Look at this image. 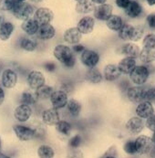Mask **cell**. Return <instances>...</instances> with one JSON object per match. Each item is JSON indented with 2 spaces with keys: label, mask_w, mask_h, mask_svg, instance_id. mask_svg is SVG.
I'll return each mask as SVG.
<instances>
[{
  "label": "cell",
  "mask_w": 155,
  "mask_h": 158,
  "mask_svg": "<svg viewBox=\"0 0 155 158\" xmlns=\"http://www.w3.org/2000/svg\"><path fill=\"white\" fill-rule=\"evenodd\" d=\"M53 55L56 60L65 68L73 69L76 66L77 59L70 47L63 44L57 45L53 49Z\"/></svg>",
  "instance_id": "cell-1"
},
{
  "label": "cell",
  "mask_w": 155,
  "mask_h": 158,
  "mask_svg": "<svg viewBox=\"0 0 155 158\" xmlns=\"http://www.w3.org/2000/svg\"><path fill=\"white\" fill-rule=\"evenodd\" d=\"M151 75L152 74L146 65H137L129 75V80L133 85L144 86L148 82Z\"/></svg>",
  "instance_id": "cell-2"
},
{
  "label": "cell",
  "mask_w": 155,
  "mask_h": 158,
  "mask_svg": "<svg viewBox=\"0 0 155 158\" xmlns=\"http://www.w3.org/2000/svg\"><path fill=\"white\" fill-rule=\"evenodd\" d=\"M12 14L15 18L20 20H27L28 19H31V16L35 14V8L32 5L27 2L17 3L13 9L11 10Z\"/></svg>",
  "instance_id": "cell-3"
},
{
  "label": "cell",
  "mask_w": 155,
  "mask_h": 158,
  "mask_svg": "<svg viewBox=\"0 0 155 158\" xmlns=\"http://www.w3.org/2000/svg\"><path fill=\"white\" fill-rule=\"evenodd\" d=\"M135 145L137 149V154L140 156H144L150 154L154 143L152 140V137L142 135H139L135 139Z\"/></svg>",
  "instance_id": "cell-4"
},
{
  "label": "cell",
  "mask_w": 155,
  "mask_h": 158,
  "mask_svg": "<svg viewBox=\"0 0 155 158\" xmlns=\"http://www.w3.org/2000/svg\"><path fill=\"white\" fill-rule=\"evenodd\" d=\"M100 55L97 51L93 49L86 48L80 54V61L82 65L87 69H92L97 67L100 62Z\"/></svg>",
  "instance_id": "cell-5"
},
{
  "label": "cell",
  "mask_w": 155,
  "mask_h": 158,
  "mask_svg": "<svg viewBox=\"0 0 155 158\" xmlns=\"http://www.w3.org/2000/svg\"><path fill=\"white\" fill-rule=\"evenodd\" d=\"M145 90H146L145 86H136V85L131 86L126 91L127 99L129 100L130 102L133 104H139L141 102H144Z\"/></svg>",
  "instance_id": "cell-6"
},
{
  "label": "cell",
  "mask_w": 155,
  "mask_h": 158,
  "mask_svg": "<svg viewBox=\"0 0 155 158\" xmlns=\"http://www.w3.org/2000/svg\"><path fill=\"white\" fill-rule=\"evenodd\" d=\"M145 127V123L143 119L134 116L131 117L125 123V128L127 132L132 135H140Z\"/></svg>",
  "instance_id": "cell-7"
},
{
  "label": "cell",
  "mask_w": 155,
  "mask_h": 158,
  "mask_svg": "<svg viewBox=\"0 0 155 158\" xmlns=\"http://www.w3.org/2000/svg\"><path fill=\"white\" fill-rule=\"evenodd\" d=\"M27 84L32 90H36L44 86L46 83L45 75L40 70H31L27 75Z\"/></svg>",
  "instance_id": "cell-8"
},
{
  "label": "cell",
  "mask_w": 155,
  "mask_h": 158,
  "mask_svg": "<svg viewBox=\"0 0 155 158\" xmlns=\"http://www.w3.org/2000/svg\"><path fill=\"white\" fill-rule=\"evenodd\" d=\"M68 94L61 90H55L49 99L52 107L57 110H61L65 108L68 102Z\"/></svg>",
  "instance_id": "cell-9"
},
{
  "label": "cell",
  "mask_w": 155,
  "mask_h": 158,
  "mask_svg": "<svg viewBox=\"0 0 155 158\" xmlns=\"http://www.w3.org/2000/svg\"><path fill=\"white\" fill-rule=\"evenodd\" d=\"M13 130L16 136L23 142H27L32 140L34 137H36V131L34 128L25 126L21 124H15L13 126Z\"/></svg>",
  "instance_id": "cell-10"
},
{
  "label": "cell",
  "mask_w": 155,
  "mask_h": 158,
  "mask_svg": "<svg viewBox=\"0 0 155 158\" xmlns=\"http://www.w3.org/2000/svg\"><path fill=\"white\" fill-rule=\"evenodd\" d=\"M41 118L44 124L48 126H56L61 120L59 110H57L53 107L44 110L41 114Z\"/></svg>",
  "instance_id": "cell-11"
},
{
  "label": "cell",
  "mask_w": 155,
  "mask_h": 158,
  "mask_svg": "<svg viewBox=\"0 0 155 158\" xmlns=\"http://www.w3.org/2000/svg\"><path fill=\"white\" fill-rule=\"evenodd\" d=\"M155 109L153 104L152 102H141V103L137 104L136 108H135V114L136 116L143 119V120H147L148 118H150L151 116H153L154 114Z\"/></svg>",
  "instance_id": "cell-12"
},
{
  "label": "cell",
  "mask_w": 155,
  "mask_h": 158,
  "mask_svg": "<svg viewBox=\"0 0 155 158\" xmlns=\"http://www.w3.org/2000/svg\"><path fill=\"white\" fill-rule=\"evenodd\" d=\"M34 19L39 24V26L50 24L54 19V13L51 9L47 7H39L36 10L34 14Z\"/></svg>",
  "instance_id": "cell-13"
},
{
  "label": "cell",
  "mask_w": 155,
  "mask_h": 158,
  "mask_svg": "<svg viewBox=\"0 0 155 158\" xmlns=\"http://www.w3.org/2000/svg\"><path fill=\"white\" fill-rule=\"evenodd\" d=\"M113 6L111 4H103L99 5L93 11L94 18L100 21H107L112 16Z\"/></svg>",
  "instance_id": "cell-14"
},
{
  "label": "cell",
  "mask_w": 155,
  "mask_h": 158,
  "mask_svg": "<svg viewBox=\"0 0 155 158\" xmlns=\"http://www.w3.org/2000/svg\"><path fill=\"white\" fill-rule=\"evenodd\" d=\"M1 81L6 89H13L18 82V75L13 69H6L2 72Z\"/></svg>",
  "instance_id": "cell-15"
},
{
  "label": "cell",
  "mask_w": 155,
  "mask_h": 158,
  "mask_svg": "<svg viewBox=\"0 0 155 158\" xmlns=\"http://www.w3.org/2000/svg\"><path fill=\"white\" fill-rule=\"evenodd\" d=\"M121 75L122 74L120 69L116 64L110 63V64L105 65V67L103 68V78L105 81L109 82H113V81H118Z\"/></svg>",
  "instance_id": "cell-16"
},
{
  "label": "cell",
  "mask_w": 155,
  "mask_h": 158,
  "mask_svg": "<svg viewBox=\"0 0 155 158\" xmlns=\"http://www.w3.org/2000/svg\"><path fill=\"white\" fill-rule=\"evenodd\" d=\"M64 41L70 44V45H76L80 44V42L82 40V34L79 31V29L76 27H69L67 28L63 34Z\"/></svg>",
  "instance_id": "cell-17"
},
{
  "label": "cell",
  "mask_w": 155,
  "mask_h": 158,
  "mask_svg": "<svg viewBox=\"0 0 155 158\" xmlns=\"http://www.w3.org/2000/svg\"><path fill=\"white\" fill-rule=\"evenodd\" d=\"M94 26H95L94 18L90 16H85L78 22L77 28L82 35H89L93 31Z\"/></svg>",
  "instance_id": "cell-18"
},
{
  "label": "cell",
  "mask_w": 155,
  "mask_h": 158,
  "mask_svg": "<svg viewBox=\"0 0 155 158\" xmlns=\"http://www.w3.org/2000/svg\"><path fill=\"white\" fill-rule=\"evenodd\" d=\"M117 65L122 75L129 76L133 72V69L137 67V61H136V59L130 58V57H124L119 61Z\"/></svg>",
  "instance_id": "cell-19"
},
{
  "label": "cell",
  "mask_w": 155,
  "mask_h": 158,
  "mask_svg": "<svg viewBox=\"0 0 155 158\" xmlns=\"http://www.w3.org/2000/svg\"><path fill=\"white\" fill-rule=\"evenodd\" d=\"M32 115V109L29 105L27 104H20L16 107L14 111V117L17 121L25 123L30 119Z\"/></svg>",
  "instance_id": "cell-20"
},
{
  "label": "cell",
  "mask_w": 155,
  "mask_h": 158,
  "mask_svg": "<svg viewBox=\"0 0 155 158\" xmlns=\"http://www.w3.org/2000/svg\"><path fill=\"white\" fill-rule=\"evenodd\" d=\"M56 29L51 24H47L39 26V28L37 32V37L42 40H48L55 37Z\"/></svg>",
  "instance_id": "cell-21"
},
{
  "label": "cell",
  "mask_w": 155,
  "mask_h": 158,
  "mask_svg": "<svg viewBox=\"0 0 155 158\" xmlns=\"http://www.w3.org/2000/svg\"><path fill=\"white\" fill-rule=\"evenodd\" d=\"M67 112L69 114L70 117L72 118H78L82 111V104L81 102L75 99V98H70L68 100V102L67 104Z\"/></svg>",
  "instance_id": "cell-22"
},
{
  "label": "cell",
  "mask_w": 155,
  "mask_h": 158,
  "mask_svg": "<svg viewBox=\"0 0 155 158\" xmlns=\"http://www.w3.org/2000/svg\"><path fill=\"white\" fill-rule=\"evenodd\" d=\"M120 50H121L120 51L121 54H123L125 57H130V58H133V59L139 58L140 53H141L140 47L135 43H133V42L124 44L121 47Z\"/></svg>",
  "instance_id": "cell-23"
},
{
  "label": "cell",
  "mask_w": 155,
  "mask_h": 158,
  "mask_svg": "<svg viewBox=\"0 0 155 158\" xmlns=\"http://www.w3.org/2000/svg\"><path fill=\"white\" fill-rule=\"evenodd\" d=\"M96 8L95 3L92 0H79L76 4V11L79 14H89Z\"/></svg>",
  "instance_id": "cell-24"
},
{
  "label": "cell",
  "mask_w": 155,
  "mask_h": 158,
  "mask_svg": "<svg viewBox=\"0 0 155 158\" xmlns=\"http://www.w3.org/2000/svg\"><path fill=\"white\" fill-rule=\"evenodd\" d=\"M139 59L143 64H153L155 62V48H142Z\"/></svg>",
  "instance_id": "cell-25"
},
{
  "label": "cell",
  "mask_w": 155,
  "mask_h": 158,
  "mask_svg": "<svg viewBox=\"0 0 155 158\" xmlns=\"http://www.w3.org/2000/svg\"><path fill=\"white\" fill-rule=\"evenodd\" d=\"M21 28L22 30L28 36H33L34 34H37L39 28V24L37 22L35 19H28L25 21H23L21 24Z\"/></svg>",
  "instance_id": "cell-26"
},
{
  "label": "cell",
  "mask_w": 155,
  "mask_h": 158,
  "mask_svg": "<svg viewBox=\"0 0 155 158\" xmlns=\"http://www.w3.org/2000/svg\"><path fill=\"white\" fill-rule=\"evenodd\" d=\"M125 14L131 19H137L142 14V6L138 1L133 0L125 9Z\"/></svg>",
  "instance_id": "cell-27"
},
{
  "label": "cell",
  "mask_w": 155,
  "mask_h": 158,
  "mask_svg": "<svg viewBox=\"0 0 155 158\" xmlns=\"http://www.w3.org/2000/svg\"><path fill=\"white\" fill-rule=\"evenodd\" d=\"M103 74L102 72L97 68L88 69L86 72V80L92 84H99L103 81Z\"/></svg>",
  "instance_id": "cell-28"
},
{
  "label": "cell",
  "mask_w": 155,
  "mask_h": 158,
  "mask_svg": "<svg viewBox=\"0 0 155 158\" xmlns=\"http://www.w3.org/2000/svg\"><path fill=\"white\" fill-rule=\"evenodd\" d=\"M15 29V27L12 23L5 22L0 26V40L3 41H6L9 40L11 37L13 31Z\"/></svg>",
  "instance_id": "cell-29"
},
{
  "label": "cell",
  "mask_w": 155,
  "mask_h": 158,
  "mask_svg": "<svg viewBox=\"0 0 155 158\" xmlns=\"http://www.w3.org/2000/svg\"><path fill=\"white\" fill-rule=\"evenodd\" d=\"M20 47H21V48H23L26 51L32 52L37 48L38 42L31 36H26V37L22 38L20 40Z\"/></svg>",
  "instance_id": "cell-30"
},
{
  "label": "cell",
  "mask_w": 155,
  "mask_h": 158,
  "mask_svg": "<svg viewBox=\"0 0 155 158\" xmlns=\"http://www.w3.org/2000/svg\"><path fill=\"white\" fill-rule=\"evenodd\" d=\"M123 24L124 23H123L121 17H120L118 15H112L111 18L106 21V25H107L109 29H111L112 31H118V32L121 28Z\"/></svg>",
  "instance_id": "cell-31"
},
{
  "label": "cell",
  "mask_w": 155,
  "mask_h": 158,
  "mask_svg": "<svg viewBox=\"0 0 155 158\" xmlns=\"http://www.w3.org/2000/svg\"><path fill=\"white\" fill-rule=\"evenodd\" d=\"M38 97L36 92L31 91V90H25L23 91L20 97V102L21 104H27V105H33L38 102Z\"/></svg>",
  "instance_id": "cell-32"
},
{
  "label": "cell",
  "mask_w": 155,
  "mask_h": 158,
  "mask_svg": "<svg viewBox=\"0 0 155 158\" xmlns=\"http://www.w3.org/2000/svg\"><path fill=\"white\" fill-rule=\"evenodd\" d=\"M133 30H134V26L131 25V24L124 23L123 26L121 27V28L119 30L118 36L122 40H131Z\"/></svg>",
  "instance_id": "cell-33"
},
{
  "label": "cell",
  "mask_w": 155,
  "mask_h": 158,
  "mask_svg": "<svg viewBox=\"0 0 155 158\" xmlns=\"http://www.w3.org/2000/svg\"><path fill=\"white\" fill-rule=\"evenodd\" d=\"M55 127H56V131L59 134L64 136H68L72 131V125L67 120H60L59 123Z\"/></svg>",
  "instance_id": "cell-34"
},
{
  "label": "cell",
  "mask_w": 155,
  "mask_h": 158,
  "mask_svg": "<svg viewBox=\"0 0 155 158\" xmlns=\"http://www.w3.org/2000/svg\"><path fill=\"white\" fill-rule=\"evenodd\" d=\"M54 88L50 85H46L40 87L39 89L35 90L36 94H37V97L39 100H47V99H50L52 93L54 92Z\"/></svg>",
  "instance_id": "cell-35"
},
{
  "label": "cell",
  "mask_w": 155,
  "mask_h": 158,
  "mask_svg": "<svg viewBox=\"0 0 155 158\" xmlns=\"http://www.w3.org/2000/svg\"><path fill=\"white\" fill-rule=\"evenodd\" d=\"M38 156L39 158H54L55 151L54 149L47 144L40 145L38 149Z\"/></svg>",
  "instance_id": "cell-36"
},
{
  "label": "cell",
  "mask_w": 155,
  "mask_h": 158,
  "mask_svg": "<svg viewBox=\"0 0 155 158\" xmlns=\"http://www.w3.org/2000/svg\"><path fill=\"white\" fill-rule=\"evenodd\" d=\"M82 142H83V138L82 136L79 134L73 135L68 141V146L71 148V149H79L81 144H82Z\"/></svg>",
  "instance_id": "cell-37"
},
{
  "label": "cell",
  "mask_w": 155,
  "mask_h": 158,
  "mask_svg": "<svg viewBox=\"0 0 155 158\" xmlns=\"http://www.w3.org/2000/svg\"><path fill=\"white\" fill-rule=\"evenodd\" d=\"M123 150L127 155L134 156L137 154V149L135 145V140H128L123 144Z\"/></svg>",
  "instance_id": "cell-38"
},
{
  "label": "cell",
  "mask_w": 155,
  "mask_h": 158,
  "mask_svg": "<svg viewBox=\"0 0 155 158\" xmlns=\"http://www.w3.org/2000/svg\"><path fill=\"white\" fill-rule=\"evenodd\" d=\"M17 3V0H0V10L11 11Z\"/></svg>",
  "instance_id": "cell-39"
},
{
  "label": "cell",
  "mask_w": 155,
  "mask_h": 158,
  "mask_svg": "<svg viewBox=\"0 0 155 158\" xmlns=\"http://www.w3.org/2000/svg\"><path fill=\"white\" fill-rule=\"evenodd\" d=\"M59 87H60L59 90L65 91L67 94L72 93L74 91V90H75V84H74V82L71 81H67V80L62 81L60 83V86Z\"/></svg>",
  "instance_id": "cell-40"
},
{
  "label": "cell",
  "mask_w": 155,
  "mask_h": 158,
  "mask_svg": "<svg viewBox=\"0 0 155 158\" xmlns=\"http://www.w3.org/2000/svg\"><path fill=\"white\" fill-rule=\"evenodd\" d=\"M144 34V28L141 26H137V27H134V30H133V35H132V38H131V41L133 42H136V41H139L142 36Z\"/></svg>",
  "instance_id": "cell-41"
},
{
  "label": "cell",
  "mask_w": 155,
  "mask_h": 158,
  "mask_svg": "<svg viewBox=\"0 0 155 158\" xmlns=\"http://www.w3.org/2000/svg\"><path fill=\"white\" fill-rule=\"evenodd\" d=\"M143 48H155V34H147L142 40Z\"/></svg>",
  "instance_id": "cell-42"
},
{
  "label": "cell",
  "mask_w": 155,
  "mask_h": 158,
  "mask_svg": "<svg viewBox=\"0 0 155 158\" xmlns=\"http://www.w3.org/2000/svg\"><path fill=\"white\" fill-rule=\"evenodd\" d=\"M144 101L152 102L153 104L155 103V86H151L148 88L146 87Z\"/></svg>",
  "instance_id": "cell-43"
},
{
  "label": "cell",
  "mask_w": 155,
  "mask_h": 158,
  "mask_svg": "<svg viewBox=\"0 0 155 158\" xmlns=\"http://www.w3.org/2000/svg\"><path fill=\"white\" fill-rule=\"evenodd\" d=\"M145 127H147V129H149L151 132L154 133L155 132V114L153 116H151L150 118H148L145 122Z\"/></svg>",
  "instance_id": "cell-44"
},
{
  "label": "cell",
  "mask_w": 155,
  "mask_h": 158,
  "mask_svg": "<svg viewBox=\"0 0 155 158\" xmlns=\"http://www.w3.org/2000/svg\"><path fill=\"white\" fill-rule=\"evenodd\" d=\"M67 158H84V156H83V153L80 150H79V149H71L68 152Z\"/></svg>",
  "instance_id": "cell-45"
},
{
  "label": "cell",
  "mask_w": 155,
  "mask_h": 158,
  "mask_svg": "<svg viewBox=\"0 0 155 158\" xmlns=\"http://www.w3.org/2000/svg\"><path fill=\"white\" fill-rule=\"evenodd\" d=\"M146 23L152 29H155V13L149 14L146 18Z\"/></svg>",
  "instance_id": "cell-46"
},
{
  "label": "cell",
  "mask_w": 155,
  "mask_h": 158,
  "mask_svg": "<svg viewBox=\"0 0 155 158\" xmlns=\"http://www.w3.org/2000/svg\"><path fill=\"white\" fill-rule=\"evenodd\" d=\"M116 5L120 7V8H123L126 9L128 7V6L131 3V0H116L115 1Z\"/></svg>",
  "instance_id": "cell-47"
},
{
  "label": "cell",
  "mask_w": 155,
  "mask_h": 158,
  "mask_svg": "<svg viewBox=\"0 0 155 158\" xmlns=\"http://www.w3.org/2000/svg\"><path fill=\"white\" fill-rule=\"evenodd\" d=\"M44 68L47 72L52 73V72H54L57 69V65L54 62H47V63H45Z\"/></svg>",
  "instance_id": "cell-48"
},
{
  "label": "cell",
  "mask_w": 155,
  "mask_h": 158,
  "mask_svg": "<svg viewBox=\"0 0 155 158\" xmlns=\"http://www.w3.org/2000/svg\"><path fill=\"white\" fill-rule=\"evenodd\" d=\"M71 48H72L73 52H74V53H76V54H81V53L86 49L85 46L81 45V44H76V45H73V47H72Z\"/></svg>",
  "instance_id": "cell-49"
},
{
  "label": "cell",
  "mask_w": 155,
  "mask_h": 158,
  "mask_svg": "<svg viewBox=\"0 0 155 158\" xmlns=\"http://www.w3.org/2000/svg\"><path fill=\"white\" fill-rule=\"evenodd\" d=\"M4 101H5V91L2 88H0V105L3 104Z\"/></svg>",
  "instance_id": "cell-50"
},
{
  "label": "cell",
  "mask_w": 155,
  "mask_h": 158,
  "mask_svg": "<svg viewBox=\"0 0 155 158\" xmlns=\"http://www.w3.org/2000/svg\"><path fill=\"white\" fill-rule=\"evenodd\" d=\"M5 23V15L3 14V11L0 10V26Z\"/></svg>",
  "instance_id": "cell-51"
},
{
  "label": "cell",
  "mask_w": 155,
  "mask_h": 158,
  "mask_svg": "<svg viewBox=\"0 0 155 158\" xmlns=\"http://www.w3.org/2000/svg\"><path fill=\"white\" fill-rule=\"evenodd\" d=\"M95 4H98V5H103V4H106V1L107 0H92Z\"/></svg>",
  "instance_id": "cell-52"
},
{
  "label": "cell",
  "mask_w": 155,
  "mask_h": 158,
  "mask_svg": "<svg viewBox=\"0 0 155 158\" xmlns=\"http://www.w3.org/2000/svg\"><path fill=\"white\" fill-rule=\"evenodd\" d=\"M149 156H150V157L151 158H155V145H153V149L151 150Z\"/></svg>",
  "instance_id": "cell-53"
},
{
  "label": "cell",
  "mask_w": 155,
  "mask_h": 158,
  "mask_svg": "<svg viewBox=\"0 0 155 158\" xmlns=\"http://www.w3.org/2000/svg\"><path fill=\"white\" fill-rule=\"evenodd\" d=\"M146 2L148 3V5L150 6H153L155 5V0H146Z\"/></svg>",
  "instance_id": "cell-54"
},
{
  "label": "cell",
  "mask_w": 155,
  "mask_h": 158,
  "mask_svg": "<svg viewBox=\"0 0 155 158\" xmlns=\"http://www.w3.org/2000/svg\"><path fill=\"white\" fill-rule=\"evenodd\" d=\"M152 140H153V143H154L155 145V132L153 134V135H152Z\"/></svg>",
  "instance_id": "cell-55"
},
{
  "label": "cell",
  "mask_w": 155,
  "mask_h": 158,
  "mask_svg": "<svg viewBox=\"0 0 155 158\" xmlns=\"http://www.w3.org/2000/svg\"><path fill=\"white\" fill-rule=\"evenodd\" d=\"M32 2H34V3H40V2H42V1H44V0H31Z\"/></svg>",
  "instance_id": "cell-56"
},
{
  "label": "cell",
  "mask_w": 155,
  "mask_h": 158,
  "mask_svg": "<svg viewBox=\"0 0 155 158\" xmlns=\"http://www.w3.org/2000/svg\"><path fill=\"white\" fill-rule=\"evenodd\" d=\"M101 158H117L116 156H103Z\"/></svg>",
  "instance_id": "cell-57"
},
{
  "label": "cell",
  "mask_w": 155,
  "mask_h": 158,
  "mask_svg": "<svg viewBox=\"0 0 155 158\" xmlns=\"http://www.w3.org/2000/svg\"><path fill=\"white\" fill-rule=\"evenodd\" d=\"M26 0H17V2L18 3H21V2H25Z\"/></svg>",
  "instance_id": "cell-58"
},
{
  "label": "cell",
  "mask_w": 155,
  "mask_h": 158,
  "mask_svg": "<svg viewBox=\"0 0 155 158\" xmlns=\"http://www.w3.org/2000/svg\"><path fill=\"white\" fill-rule=\"evenodd\" d=\"M1 145H2V140H1V137H0V149H1Z\"/></svg>",
  "instance_id": "cell-59"
},
{
  "label": "cell",
  "mask_w": 155,
  "mask_h": 158,
  "mask_svg": "<svg viewBox=\"0 0 155 158\" xmlns=\"http://www.w3.org/2000/svg\"><path fill=\"white\" fill-rule=\"evenodd\" d=\"M2 158H12V157H9V156H3Z\"/></svg>",
  "instance_id": "cell-60"
},
{
  "label": "cell",
  "mask_w": 155,
  "mask_h": 158,
  "mask_svg": "<svg viewBox=\"0 0 155 158\" xmlns=\"http://www.w3.org/2000/svg\"><path fill=\"white\" fill-rule=\"evenodd\" d=\"M76 1H79V0H76Z\"/></svg>",
  "instance_id": "cell-61"
}]
</instances>
